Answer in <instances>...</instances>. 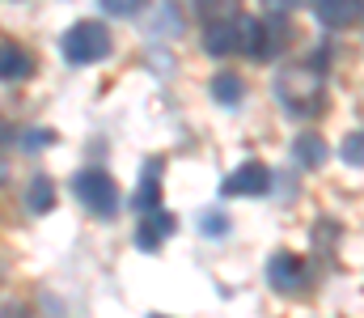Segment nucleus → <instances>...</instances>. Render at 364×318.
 <instances>
[{"mask_svg": "<svg viewBox=\"0 0 364 318\" xmlns=\"http://www.w3.org/2000/svg\"><path fill=\"white\" fill-rule=\"evenodd\" d=\"M64 60L68 64H97L110 55V30L102 21H77L68 34H64Z\"/></svg>", "mask_w": 364, "mask_h": 318, "instance_id": "f257e3e1", "label": "nucleus"}, {"mask_svg": "<svg viewBox=\"0 0 364 318\" xmlns=\"http://www.w3.org/2000/svg\"><path fill=\"white\" fill-rule=\"evenodd\" d=\"M73 191H77V200H81L93 216H102V221L119 212V187H114V179H110L106 170H81L77 183H73Z\"/></svg>", "mask_w": 364, "mask_h": 318, "instance_id": "f03ea898", "label": "nucleus"}, {"mask_svg": "<svg viewBox=\"0 0 364 318\" xmlns=\"http://www.w3.org/2000/svg\"><path fill=\"white\" fill-rule=\"evenodd\" d=\"M279 98L292 115H314L318 102H322V81L318 73H305V68H292L279 77Z\"/></svg>", "mask_w": 364, "mask_h": 318, "instance_id": "7ed1b4c3", "label": "nucleus"}, {"mask_svg": "<svg viewBox=\"0 0 364 318\" xmlns=\"http://www.w3.org/2000/svg\"><path fill=\"white\" fill-rule=\"evenodd\" d=\"M267 187H272V170L263 161H246L220 183V196H263Z\"/></svg>", "mask_w": 364, "mask_h": 318, "instance_id": "20e7f679", "label": "nucleus"}, {"mask_svg": "<svg viewBox=\"0 0 364 318\" xmlns=\"http://www.w3.org/2000/svg\"><path fill=\"white\" fill-rule=\"evenodd\" d=\"M267 280H272L275 293H292V289H301V285H305V259H301V255H288V250L272 255V263H267Z\"/></svg>", "mask_w": 364, "mask_h": 318, "instance_id": "39448f33", "label": "nucleus"}, {"mask_svg": "<svg viewBox=\"0 0 364 318\" xmlns=\"http://www.w3.org/2000/svg\"><path fill=\"white\" fill-rule=\"evenodd\" d=\"M174 229H178V221H174L170 212H157V208H153L144 221H140V229H136V246H140V250H157V246H161Z\"/></svg>", "mask_w": 364, "mask_h": 318, "instance_id": "423d86ee", "label": "nucleus"}, {"mask_svg": "<svg viewBox=\"0 0 364 318\" xmlns=\"http://www.w3.org/2000/svg\"><path fill=\"white\" fill-rule=\"evenodd\" d=\"M314 9L322 26H352L360 17V0H318Z\"/></svg>", "mask_w": 364, "mask_h": 318, "instance_id": "0eeeda50", "label": "nucleus"}, {"mask_svg": "<svg viewBox=\"0 0 364 318\" xmlns=\"http://www.w3.org/2000/svg\"><path fill=\"white\" fill-rule=\"evenodd\" d=\"M203 47H208L212 55H229V51H237V47H242L237 26H233V21H208V38H203Z\"/></svg>", "mask_w": 364, "mask_h": 318, "instance_id": "6e6552de", "label": "nucleus"}, {"mask_svg": "<svg viewBox=\"0 0 364 318\" xmlns=\"http://www.w3.org/2000/svg\"><path fill=\"white\" fill-rule=\"evenodd\" d=\"M30 68H34V60L21 47L0 43V81H21V77H30Z\"/></svg>", "mask_w": 364, "mask_h": 318, "instance_id": "1a4fd4ad", "label": "nucleus"}, {"mask_svg": "<svg viewBox=\"0 0 364 318\" xmlns=\"http://www.w3.org/2000/svg\"><path fill=\"white\" fill-rule=\"evenodd\" d=\"M157 200H161V161H149L140 174V187H136V208L153 212Z\"/></svg>", "mask_w": 364, "mask_h": 318, "instance_id": "9d476101", "label": "nucleus"}, {"mask_svg": "<svg viewBox=\"0 0 364 318\" xmlns=\"http://www.w3.org/2000/svg\"><path fill=\"white\" fill-rule=\"evenodd\" d=\"M212 98L220 106H237L246 98V85H242V77L237 73H220V77H212Z\"/></svg>", "mask_w": 364, "mask_h": 318, "instance_id": "9b49d317", "label": "nucleus"}, {"mask_svg": "<svg viewBox=\"0 0 364 318\" xmlns=\"http://www.w3.org/2000/svg\"><path fill=\"white\" fill-rule=\"evenodd\" d=\"M26 204H30V212H51V204H55V187H51V179H34L30 183V196H26Z\"/></svg>", "mask_w": 364, "mask_h": 318, "instance_id": "f8f14e48", "label": "nucleus"}, {"mask_svg": "<svg viewBox=\"0 0 364 318\" xmlns=\"http://www.w3.org/2000/svg\"><path fill=\"white\" fill-rule=\"evenodd\" d=\"M195 9L208 21H233L237 17V0H195Z\"/></svg>", "mask_w": 364, "mask_h": 318, "instance_id": "ddd939ff", "label": "nucleus"}, {"mask_svg": "<svg viewBox=\"0 0 364 318\" xmlns=\"http://www.w3.org/2000/svg\"><path fill=\"white\" fill-rule=\"evenodd\" d=\"M296 157H301L305 166H318V161L326 157V149H322V140H314V136H301V140H296Z\"/></svg>", "mask_w": 364, "mask_h": 318, "instance_id": "4468645a", "label": "nucleus"}, {"mask_svg": "<svg viewBox=\"0 0 364 318\" xmlns=\"http://www.w3.org/2000/svg\"><path fill=\"white\" fill-rule=\"evenodd\" d=\"M110 17H132V13H140L144 9V0H97Z\"/></svg>", "mask_w": 364, "mask_h": 318, "instance_id": "2eb2a0df", "label": "nucleus"}, {"mask_svg": "<svg viewBox=\"0 0 364 318\" xmlns=\"http://www.w3.org/2000/svg\"><path fill=\"white\" fill-rule=\"evenodd\" d=\"M343 161L364 166V132H356V136H348V140H343Z\"/></svg>", "mask_w": 364, "mask_h": 318, "instance_id": "dca6fc26", "label": "nucleus"}, {"mask_svg": "<svg viewBox=\"0 0 364 318\" xmlns=\"http://www.w3.org/2000/svg\"><path fill=\"white\" fill-rule=\"evenodd\" d=\"M47 144H51V132H43V127L26 132V140H21V149H47Z\"/></svg>", "mask_w": 364, "mask_h": 318, "instance_id": "f3484780", "label": "nucleus"}, {"mask_svg": "<svg viewBox=\"0 0 364 318\" xmlns=\"http://www.w3.org/2000/svg\"><path fill=\"white\" fill-rule=\"evenodd\" d=\"M203 229H208V233H225L229 221H225V216H203Z\"/></svg>", "mask_w": 364, "mask_h": 318, "instance_id": "a211bd4d", "label": "nucleus"}, {"mask_svg": "<svg viewBox=\"0 0 364 318\" xmlns=\"http://www.w3.org/2000/svg\"><path fill=\"white\" fill-rule=\"evenodd\" d=\"M267 4H272L275 13H284V9H292V4H296V0H267Z\"/></svg>", "mask_w": 364, "mask_h": 318, "instance_id": "6ab92c4d", "label": "nucleus"}, {"mask_svg": "<svg viewBox=\"0 0 364 318\" xmlns=\"http://www.w3.org/2000/svg\"><path fill=\"white\" fill-rule=\"evenodd\" d=\"M153 318H166V314H153Z\"/></svg>", "mask_w": 364, "mask_h": 318, "instance_id": "aec40b11", "label": "nucleus"}]
</instances>
